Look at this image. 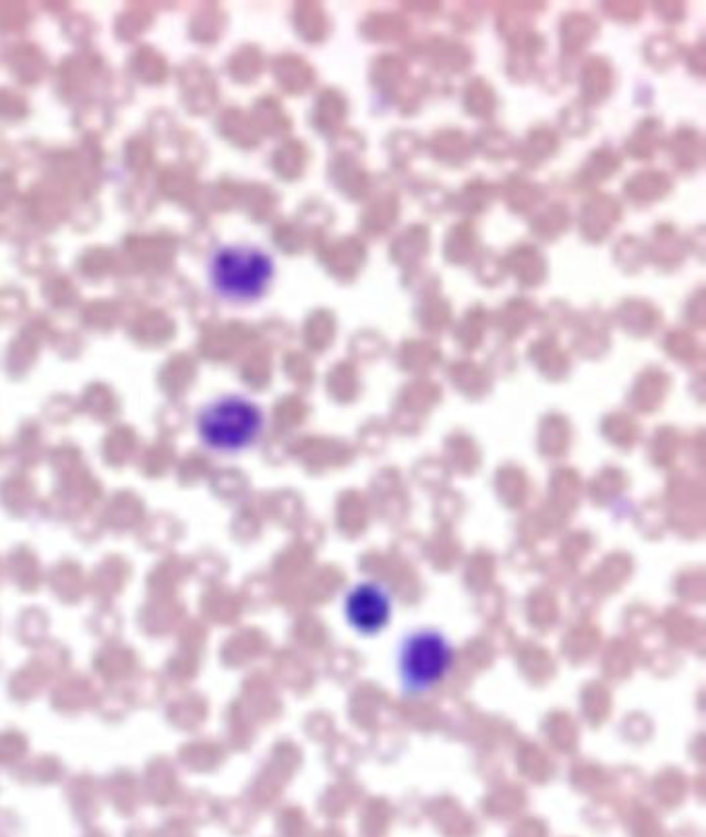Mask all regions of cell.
I'll list each match as a JSON object with an SVG mask.
<instances>
[{"label":"cell","mask_w":706,"mask_h":837,"mask_svg":"<svg viewBox=\"0 0 706 837\" xmlns=\"http://www.w3.org/2000/svg\"><path fill=\"white\" fill-rule=\"evenodd\" d=\"M261 429V409L240 397H226L212 402L198 417V432L203 444L220 453H240L249 448Z\"/></svg>","instance_id":"obj_3"},{"label":"cell","mask_w":706,"mask_h":837,"mask_svg":"<svg viewBox=\"0 0 706 837\" xmlns=\"http://www.w3.org/2000/svg\"><path fill=\"white\" fill-rule=\"evenodd\" d=\"M456 663L452 643L437 628H418L406 635L399 649L400 684L408 694L435 691Z\"/></svg>","instance_id":"obj_1"},{"label":"cell","mask_w":706,"mask_h":837,"mask_svg":"<svg viewBox=\"0 0 706 837\" xmlns=\"http://www.w3.org/2000/svg\"><path fill=\"white\" fill-rule=\"evenodd\" d=\"M394 614L392 593L378 581L357 583L345 598V618L352 630L371 637L381 633Z\"/></svg>","instance_id":"obj_4"},{"label":"cell","mask_w":706,"mask_h":837,"mask_svg":"<svg viewBox=\"0 0 706 837\" xmlns=\"http://www.w3.org/2000/svg\"><path fill=\"white\" fill-rule=\"evenodd\" d=\"M272 278V257L249 245L222 247L210 261V282L226 301H257L268 291Z\"/></svg>","instance_id":"obj_2"}]
</instances>
